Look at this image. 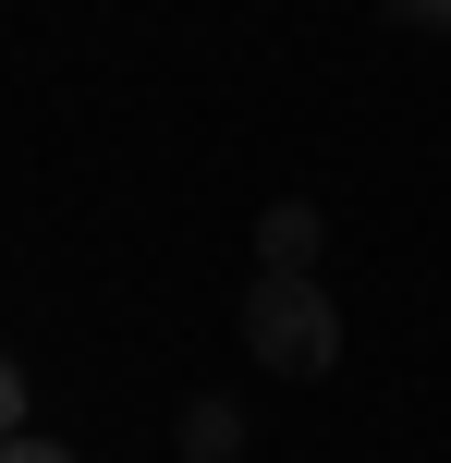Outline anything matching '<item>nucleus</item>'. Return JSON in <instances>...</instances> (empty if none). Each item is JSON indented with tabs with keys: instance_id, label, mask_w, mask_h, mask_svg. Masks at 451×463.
<instances>
[{
	"instance_id": "nucleus-6",
	"label": "nucleus",
	"mask_w": 451,
	"mask_h": 463,
	"mask_svg": "<svg viewBox=\"0 0 451 463\" xmlns=\"http://www.w3.org/2000/svg\"><path fill=\"white\" fill-rule=\"evenodd\" d=\"M390 24H428V37H439V24H451V0H390Z\"/></svg>"
},
{
	"instance_id": "nucleus-2",
	"label": "nucleus",
	"mask_w": 451,
	"mask_h": 463,
	"mask_svg": "<svg viewBox=\"0 0 451 463\" xmlns=\"http://www.w3.org/2000/svg\"><path fill=\"white\" fill-rule=\"evenodd\" d=\"M317 244H330V220H317L305 195H281V208L257 220V269H317Z\"/></svg>"
},
{
	"instance_id": "nucleus-1",
	"label": "nucleus",
	"mask_w": 451,
	"mask_h": 463,
	"mask_svg": "<svg viewBox=\"0 0 451 463\" xmlns=\"http://www.w3.org/2000/svg\"><path fill=\"white\" fill-rule=\"evenodd\" d=\"M244 354L268 378H330L342 366V305L317 293V269H257L244 280Z\"/></svg>"
},
{
	"instance_id": "nucleus-4",
	"label": "nucleus",
	"mask_w": 451,
	"mask_h": 463,
	"mask_svg": "<svg viewBox=\"0 0 451 463\" xmlns=\"http://www.w3.org/2000/svg\"><path fill=\"white\" fill-rule=\"evenodd\" d=\"M0 439H24V366L0 354Z\"/></svg>"
},
{
	"instance_id": "nucleus-3",
	"label": "nucleus",
	"mask_w": 451,
	"mask_h": 463,
	"mask_svg": "<svg viewBox=\"0 0 451 463\" xmlns=\"http://www.w3.org/2000/svg\"><path fill=\"white\" fill-rule=\"evenodd\" d=\"M244 451V402L232 391H195L183 402V463H232Z\"/></svg>"
},
{
	"instance_id": "nucleus-5",
	"label": "nucleus",
	"mask_w": 451,
	"mask_h": 463,
	"mask_svg": "<svg viewBox=\"0 0 451 463\" xmlns=\"http://www.w3.org/2000/svg\"><path fill=\"white\" fill-rule=\"evenodd\" d=\"M0 463H73L61 439H37V427H24V439H0Z\"/></svg>"
}]
</instances>
